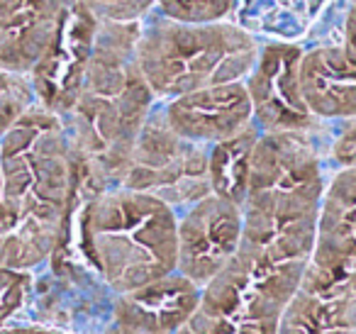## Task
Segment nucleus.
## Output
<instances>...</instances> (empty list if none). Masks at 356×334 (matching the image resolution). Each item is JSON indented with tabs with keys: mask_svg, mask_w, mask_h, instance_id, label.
Wrapping results in <instances>:
<instances>
[{
	"mask_svg": "<svg viewBox=\"0 0 356 334\" xmlns=\"http://www.w3.org/2000/svg\"><path fill=\"white\" fill-rule=\"evenodd\" d=\"M0 266L32 271L59 249L74 210L76 164L59 115L35 103L0 137Z\"/></svg>",
	"mask_w": 356,
	"mask_h": 334,
	"instance_id": "1",
	"label": "nucleus"
},
{
	"mask_svg": "<svg viewBox=\"0 0 356 334\" xmlns=\"http://www.w3.org/2000/svg\"><path fill=\"white\" fill-rule=\"evenodd\" d=\"M139 22H100L79 95L61 115L76 164V181L88 193L122 183L134 142L152 113L154 93L137 64Z\"/></svg>",
	"mask_w": 356,
	"mask_h": 334,
	"instance_id": "2",
	"label": "nucleus"
},
{
	"mask_svg": "<svg viewBox=\"0 0 356 334\" xmlns=\"http://www.w3.org/2000/svg\"><path fill=\"white\" fill-rule=\"evenodd\" d=\"M325 178L305 132H261L252 149L239 249L273 264L307 266Z\"/></svg>",
	"mask_w": 356,
	"mask_h": 334,
	"instance_id": "3",
	"label": "nucleus"
},
{
	"mask_svg": "<svg viewBox=\"0 0 356 334\" xmlns=\"http://www.w3.org/2000/svg\"><path fill=\"white\" fill-rule=\"evenodd\" d=\"M178 217L171 205L124 186L86 196L81 251L115 293H129L176 271Z\"/></svg>",
	"mask_w": 356,
	"mask_h": 334,
	"instance_id": "4",
	"label": "nucleus"
},
{
	"mask_svg": "<svg viewBox=\"0 0 356 334\" xmlns=\"http://www.w3.org/2000/svg\"><path fill=\"white\" fill-rule=\"evenodd\" d=\"M134 54L154 98L171 100L244 81L257 64L259 42L237 22H181L159 15L139 30Z\"/></svg>",
	"mask_w": 356,
	"mask_h": 334,
	"instance_id": "5",
	"label": "nucleus"
},
{
	"mask_svg": "<svg viewBox=\"0 0 356 334\" xmlns=\"http://www.w3.org/2000/svg\"><path fill=\"white\" fill-rule=\"evenodd\" d=\"M305 269L237 249L227 266L200 288L198 308L176 334H278Z\"/></svg>",
	"mask_w": 356,
	"mask_h": 334,
	"instance_id": "6",
	"label": "nucleus"
},
{
	"mask_svg": "<svg viewBox=\"0 0 356 334\" xmlns=\"http://www.w3.org/2000/svg\"><path fill=\"white\" fill-rule=\"evenodd\" d=\"M120 186L159 198L173 210L191 207L213 193L210 147L181 137L168 125L163 108L152 110Z\"/></svg>",
	"mask_w": 356,
	"mask_h": 334,
	"instance_id": "7",
	"label": "nucleus"
},
{
	"mask_svg": "<svg viewBox=\"0 0 356 334\" xmlns=\"http://www.w3.org/2000/svg\"><path fill=\"white\" fill-rule=\"evenodd\" d=\"M300 285L356 298V168H339L325 186Z\"/></svg>",
	"mask_w": 356,
	"mask_h": 334,
	"instance_id": "8",
	"label": "nucleus"
},
{
	"mask_svg": "<svg viewBox=\"0 0 356 334\" xmlns=\"http://www.w3.org/2000/svg\"><path fill=\"white\" fill-rule=\"evenodd\" d=\"M302 49L296 42H268L244 79L254 125L261 132H312L320 127L300 93Z\"/></svg>",
	"mask_w": 356,
	"mask_h": 334,
	"instance_id": "9",
	"label": "nucleus"
},
{
	"mask_svg": "<svg viewBox=\"0 0 356 334\" xmlns=\"http://www.w3.org/2000/svg\"><path fill=\"white\" fill-rule=\"evenodd\" d=\"M242 241V205L215 193L186 207L176 230V271L203 288Z\"/></svg>",
	"mask_w": 356,
	"mask_h": 334,
	"instance_id": "10",
	"label": "nucleus"
},
{
	"mask_svg": "<svg viewBox=\"0 0 356 334\" xmlns=\"http://www.w3.org/2000/svg\"><path fill=\"white\" fill-rule=\"evenodd\" d=\"M98 20L81 0H69L66 20L49 54L32 71L30 84L42 108L54 115H66L79 95L86 64L93 49Z\"/></svg>",
	"mask_w": 356,
	"mask_h": 334,
	"instance_id": "11",
	"label": "nucleus"
},
{
	"mask_svg": "<svg viewBox=\"0 0 356 334\" xmlns=\"http://www.w3.org/2000/svg\"><path fill=\"white\" fill-rule=\"evenodd\" d=\"M163 115L181 137L208 147L225 142L254 125L252 98L244 81L208 86L171 98L163 108Z\"/></svg>",
	"mask_w": 356,
	"mask_h": 334,
	"instance_id": "12",
	"label": "nucleus"
},
{
	"mask_svg": "<svg viewBox=\"0 0 356 334\" xmlns=\"http://www.w3.org/2000/svg\"><path fill=\"white\" fill-rule=\"evenodd\" d=\"M69 0H0V69L27 76L54 47Z\"/></svg>",
	"mask_w": 356,
	"mask_h": 334,
	"instance_id": "13",
	"label": "nucleus"
},
{
	"mask_svg": "<svg viewBox=\"0 0 356 334\" xmlns=\"http://www.w3.org/2000/svg\"><path fill=\"white\" fill-rule=\"evenodd\" d=\"M198 300L200 285L173 271L149 285L120 293L113 327L127 334H176L198 308Z\"/></svg>",
	"mask_w": 356,
	"mask_h": 334,
	"instance_id": "14",
	"label": "nucleus"
},
{
	"mask_svg": "<svg viewBox=\"0 0 356 334\" xmlns=\"http://www.w3.org/2000/svg\"><path fill=\"white\" fill-rule=\"evenodd\" d=\"M278 334H356V298L300 285L283 312Z\"/></svg>",
	"mask_w": 356,
	"mask_h": 334,
	"instance_id": "15",
	"label": "nucleus"
},
{
	"mask_svg": "<svg viewBox=\"0 0 356 334\" xmlns=\"http://www.w3.org/2000/svg\"><path fill=\"white\" fill-rule=\"evenodd\" d=\"M327 0H234L237 25L273 42L300 40Z\"/></svg>",
	"mask_w": 356,
	"mask_h": 334,
	"instance_id": "16",
	"label": "nucleus"
},
{
	"mask_svg": "<svg viewBox=\"0 0 356 334\" xmlns=\"http://www.w3.org/2000/svg\"><path fill=\"white\" fill-rule=\"evenodd\" d=\"M261 129L257 125H249L234 137L225 142L210 144V186L213 193L220 198L242 205L244 191H247L249 161H252V149L257 144Z\"/></svg>",
	"mask_w": 356,
	"mask_h": 334,
	"instance_id": "17",
	"label": "nucleus"
},
{
	"mask_svg": "<svg viewBox=\"0 0 356 334\" xmlns=\"http://www.w3.org/2000/svg\"><path fill=\"white\" fill-rule=\"evenodd\" d=\"M37 103L35 88L27 76L0 69V137Z\"/></svg>",
	"mask_w": 356,
	"mask_h": 334,
	"instance_id": "18",
	"label": "nucleus"
},
{
	"mask_svg": "<svg viewBox=\"0 0 356 334\" xmlns=\"http://www.w3.org/2000/svg\"><path fill=\"white\" fill-rule=\"evenodd\" d=\"M161 15L181 22H215L227 20L234 0H156Z\"/></svg>",
	"mask_w": 356,
	"mask_h": 334,
	"instance_id": "19",
	"label": "nucleus"
},
{
	"mask_svg": "<svg viewBox=\"0 0 356 334\" xmlns=\"http://www.w3.org/2000/svg\"><path fill=\"white\" fill-rule=\"evenodd\" d=\"M100 22H142L156 8V0H81Z\"/></svg>",
	"mask_w": 356,
	"mask_h": 334,
	"instance_id": "20",
	"label": "nucleus"
},
{
	"mask_svg": "<svg viewBox=\"0 0 356 334\" xmlns=\"http://www.w3.org/2000/svg\"><path fill=\"white\" fill-rule=\"evenodd\" d=\"M27 290H30V276H27V271L3 269L0 266V329H3L6 319L10 315H15L17 308L25 303Z\"/></svg>",
	"mask_w": 356,
	"mask_h": 334,
	"instance_id": "21",
	"label": "nucleus"
},
{
	"mask_svg": "<svg viewBox=\"0 0 356 334\" xmlns=\"http://www.w3.org/2000/svg\"><path fill=\"white\" fill-rule=\"evenodd\" d=\"M332 161L339 168H356V118H349L346 127L332 144Z\"/></svg>",
	"mask_w": 356,
	"mask_h": 334,
	"instance_id": "22",
	"label": "nucleus"
},
{
	"mask_svg": "<svg viewBox=\"0 0 356 334\" xmlns=\"http://www.w3.org/2000/svg\"><path fill=\"white\" fill-rule=\"evenodd\" d=\"M337 47H339L341 59H344L346 69L356 76V3L349 8V13H346L344 32H341V42Z\"/></svg>",
	"mask_w": 356,
	"mask_h": 334,
	"instance_id": "23",
	"label": "nucleus"
},
{
	"mask_svg": "<svg viewBox=\"0 0 356 334\" xmlns=\"http://www.w3.org/2000/svg\"><path fill=\"white\" fill-rule=\"evenodd\" d=\"M0 334H64V332H56V329H47V327H10V329H0Z\"/></svg>",
	"mask_w": 356,
	"mask_h": 334,
	"instance_id": "24",
	"label": "nucleus"
},
{
	"mask_svg": "<svg viewBox=\"0 0 356 334\" xmlns=\"http://www.w3.org/2000/svg\"><path fill=\"white\" fill-rule=\"evenodd\" d=\"M3 222H6V207H3V176H0V232H3Z\"/></svg>",
	"mask_w": 356,
	"mask_h": 334,
	"instance_id": "25",
	"label": "nucleus"
},
{
	"mask_svg": "<svg viewBox=\"0 0 356 334\" xmlns=\"http://www.w3.org/2000/svg\"><path fill=\"white\" fill-rule=\"evenodd\" d=\"M108 334H127V332H120V329H115V327H110V329H108Z\"/></svg>",
	"mask_w": 356,
	"mask_h": 334,
	"instance_id": "26",
	"label": "nucleus"
}]
</instances>
